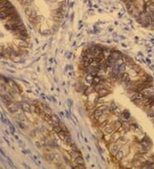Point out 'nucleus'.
I'll list each match as a JSON object with an SVG mask.
<instances>
[{"instance_id":"22","label":"nucleus","mask_w":154,"mask_h":169,"mask_svg":"<svg viewBox=\"0 0 154 169\" xmlns=\"http://www.w3.org/2000/svg\"><path fill=\"white\" fill-rule=\"evenodd\" d=\"M23 109L25 110L26 112H28V113H30L31 112V107L29 106L28 104H23Z\"/></svg>"},{"instance_id":"6","label":"nucleus","mask_w":154,"mask_h":169,"mask_svg":"<svg viewBox=\"0 0 154 169\" xmlns=\"http://www.w3.org/2000/svg\"><path fill=\"white\" fill-rule=\"evenodd\" d=\"M104 133H105V134H112L113 132H116V130L114 129L112 125H107V126H105V127H104Z\"/></svg>"},{"instance_id":"21","label":"nucleus","mask_w":154,"mask_h":169,"mask_svg":"<svg viewBox=\"0 0 154 169\" xmlns=\"http://www.w3.org/2000/svg\"><path fill=\"white\" fill-rule=\"evenodd\" d=\"M34 112H35V114H37L38 115H41L42 113H43V111H42L41 109L39 106H34Z\"/></svg>"},{"instance_id":"2","label":"nucleus","mask_w":154,"mask_h":169,"mask_svg":"<svg viewBox=\"0 0 154 169\" xmlns=\"http://www.w3.org/2000/svg\"><path fill=\"white\" fill-rule=\"evenodd\" d=\"M109 150L112 155H116V154L119 151V145L116 144V143H112V144L110 145Z\"/></svg>"},{"instance_id":"26","label":"nucleus","mask_w":154,"mask_h":169,"mask_svg":"<svg viewBox=\"0 0 154 169\" xmlns=\"http://www.w3.org/2000/svg\"><path fill=\"white\" fill-rule=\"evenodd\" d=\"M68 108H71L72 106H73V102H72V100L71 99H68Z\"/></svg>"},{"instance_id":"8","label":"nucleus","mask_w":154,"mask_h":169,"mask_svg":"<svg viewBox=\"0 0 154 169\" xmlns=\"http://www.w3.org/2000/svg\"><path fill=\"white\" fill-rule=\"evenodd\" d=\"M94 91V87L93 86H87V88L84 90V94L86 96H89L91 93H93Z\"/></svg>"},{"instance_id":"25","label":"nucleus","mask_w":154,"mask_h":169,"mask_svg":"<svg viewBox=\"0 0 154 169\" xmlns=\"http://www.w3.org/2000/svg\"><path fill=\"white\" fill-rule=\"evenodd\" d=\"M19 2L21 3V4H28V3H32L33 0H18Z\"/></svg>"},{"instance_id":"24","label":"nucleus","mask_w":154,"mask_h":169,"mask_svg":"<svg viewBox=\"0 0 154 169\" xmlns=\"http://www.w3.org/2000/svg\"><path fill=\"white\" fill-rule=\"evenodd\" d=\"M59 126H61V128H62V130H63V132H68V128L66 127V126H65L64 124H63L62 122H60L59 123Z\"/></svg>"},{"instance_id":"7","label":"nucleus","mask_w":154,"mask_h":169,"mask_svg":"<svg viewBox=\"0 0 154 169\" xmlns=\"http://www.w3.org/2000/svg\"><path fill=\"white\" fill-rule=\"evenodd\" d=\"M20 22H22L20 15H16L15 16H14V17L11 19V20H9L7 23L8 24H16V23H20Z\"/></svg>"},{"instance_id":"29","label":"nucleus","mask_w":154,"mask_h":169,"mask_svg":"<svg viewBox=\"0 0 154 169\" xmlns=\"http://www.w3.org/2000/svg\"><path fill=\"white\" fill-rule=\"evenodd\" d=\"M36 146L40 148V143H39V142H36Z\"/></svg>"},{"instance_id":"28","label":"nucleus","mask_w":154,"mask_h":169,"mask_svg":"<svg viewBox=\"0 0 154 169\" xmlns=\"http://www.w3.org/2000/svg\"><path fill=\"white\" fill-rule=\"evenodd\" d=\"M66 116L68 117V120H70V114H68V112H67V111H66Z\"/></svg>"},{"instance_id":"10","label":"nucleus","mask_w":154,"mask_h":169,"mask_svg":"<svg viewBox=\"0 0 154 169\" xmlns=\"http://www.w3.org/2000/svg\"><path fill=\"white\" fill-rule=\"evenodd\" d=\"M112 126H113V127H114L115 130H116V131H118V130L123 126V123H122V121H115L113 122Z\"/></svg>"},{"instance_id":"16","label":"nucleus","mask_w":154,"mask_h":169,"mask_svg":"<svg viewBox=\"0 0 154 169\" xmlns=\"http://www.w3.org/2000/svg\"><path fill=\"white\" fill-rule=\"evenodd\" d=\"M44 156H45V160H47V161H51L54 160L55 155L52 154V153H50V154H45V155H44Z\"/></svg>"},{"instance_id":"1","label":"nucleus","mask_w":154,"mask_h":169,"mask_svg":"<svg viewBox=\"0 0 154 169\" xmlns=\"http://www.w3.org/2000/svg\"><path fill=\"white\" fill-rule=\"evenodd\" d=\"M15 12H16V9H15V7H12V8L9 9H7V10H5V11L0 12V20L4 21V19L7 17V16H9V15H11V14H13V13H15Z\"/></svg>"},{"instance_id":"13","label":"nucleus","mask_w":154,"mask_h":169,"mask_svg":"<svg viewBox=\"0 0 154 169\" xmlns=\"http://www.w3.org/2000/svg\"><path fill=\"white\" fill-rule=\"evenodd\" d=\"M107 119H108V115L104 112V114L99 117L98 121H99V122L100 123V124H102V123H104V121H107Z\"/></svg>"},{"instance_id":"27","label":"nucleus","mask_w":154,"mask_h":169,"mask_svg":"<svg viewBox=\"0 0 154 169\" xmlns=\"http://www.w3.org/2000/svg\"><path fill=\"white\" fill-rule=\"evenodd\" d=\"M123 115L125 116V118H129V113H125V114H123Z\"/></svg>"},{"instance_id":"9","label":"nucleus","mask_w":154,"mask_h":169,"mask_svg":"<svg viewBox=\"0 0 154 169\" xmlns=\"http://www.w3.org/2000/svg\"><path fill=\"white\" fill-rule=\"evenodd\" d=\"M51 118H52V120H53V125H52V126H57V125H59V123L61 122L60 121V119H59V117L56 115V114H52V115H51Z\"/></svg>"},{"instance_id":"3","label":"nucleus","mask_w":154,"mask_h":169,"mask_svg":"<svg viewBox=\"0 0 154 169\" xmlns=\"http://www.w3.org/2000/svg\"><path fill=\"white\" fill-rule=\"evenodd\" d=\"M15 42L16 45H18L19 47H22V48H26V47H28V44L26 42V40H22L20 38H15Z\"/></svg>"},{"instance_id":"23","label":"nucleus","mask_w":154,"mask_h":169,"mask_svg":"<svg viewBox=\"0 0 154 169\" xmlns=\"http://www.w3.org/2000/svg\"><path fill=\"white\" fill-rule=\"evenodd\" d=\"M9 1L8 0H2L1 2H0V9H1L2 8H4V6L6 5V4H7Z\"/></svg>"},{"instance_id":"5","label":"nucleus","mask_w":154,"mask_h":169,"mask_svg":"<svg viewBox=\"0 0 154 169\" xmlns=\"http://www.w3.org/2000/svg\"><path fill=\"white\" fill-rule=\"evenodd\" d=\"M97 93L99 94V97H106L107 95H109V94L110 93V91L108 90V89H106V88H102V89H100Z\"/></svg>"},{"instance_id":"17","label":"nucleus","mask_w":154,"mask_h":169,"mask_svg":"<svg viewBox=\"0 0 154 169\" xmlns=\"http://www.w3.org/2000/svg\"><path fill=\"white\" fill-rule=\"evenodd\" d=\"M70 154H71V158L73 159V160H75V158H77L78 156H80V155H81L80 151H77V150L71 151Z\"/></svg>"},{"instance_id":"20","label":"nucleus","mask_w":154,"mask_h":169,"mask_svg":"<svg viewBox=\"0 0 154 169\" xmlns=\"http://www.w3.org/2000/svg\"><path fill=\"white\" fill-rule=\"evenodd\" d=\"M101 82V78H100V76H99L97 74V75H95V76H93V86L94 85H97V84H99Z\"/></svg>"},{"instance_id":"15","label":"nucleus","mask_w":154,"mask_h":169,"mask_svg":"<svg viewBox=\"0 0 154 169\" xmlns=\"http://www.w3.org/2000/svg\"><path fill=\"white\" fill-rule=\"evenodd\" d=\"M110 55L112 56L113 57H115L116 59L117 60L118 58H120V57H122V56H123V54L120 52V51H112V52H110Z\"/></svg>"},{"instance_id":"4","label":"nucleus","mask_w":154,"mask_h":169,"mask_svg":"<svg viewBox=\"0 0 154 169\" xmlns=\"http://www.w3.org/2000/svg\"><path fill=\"white\" fill-rule=\"evenodd\" d=\"M121 133L118 132H113L112 134H111V138H110V141L112 142V143H115V142H116V141H118L120 138H121Z\"/></svg>"},{"instance_id":"12","label":"nucleus","mask_w":154,"mask_h":169,"mask_svg":"<svg viewBox=\"0 0 154 169\" xmlns=\"http://www.w3.org/2000/svg\"><path fill=\"white\" fill-rule=\"evenodd\" d=\"M86 83L87 85H89V86L93 85V76L91 75V74H87L86 77Z\"/></svg>"},{"instance_id":"19","label":"nucleus","mask_w":154,"mask_h":169,"mask_svg":"<svg viewBox=\"0 0 154 169\" xmlns=\"http://www.w3.org/2000/svg\"><path fill=\"white\" fill-rule=\"evenodd\" d=\"M52 130H53V132L57 133H57L61 132H63V130H62L61 126H60L59 125H57V126H53V127H52Z\"/></svg>"},{"instance_id":"11","label":"nucleus","mask_w":154,"mask_h":169,"mask_svg":"<svg viewBox=\"0 0 154 169\" xmlns=\"http://www.w3.org/2000/svg\"><path fill=\"white\" fill-rule=\"evenodd\" d=\"M104 114V111H102V110H100L99 109H97L96 110L94 111V113H93V116H94V118H95V120H99V117L102 115Z\"/></svg>"},{"instance_id":"14","label":"nucleus","mask_w":154,"mask_h":169,"mask_svg":"<svg viewBox=\"0 0 154 169\" xmlns=\"http://www.w3.org/2000/svg\"><path fill=\"white\" fill-rule=\"evenodd\" d=\"M75 163L76 164V165H85L84 159L80 155V156H78L77 158H75Z\"/></svg>"},{"instance_id":"18","label":"nucleus","mask_w":154,"mask_h":169,"mask_svg":"<svg viewBox=\"0 0 154 169\" xmlns=\"http://www.w3.org/2000/svg\"><path fill=\"white\" fill-rule=\"evenodd\" d=\"M123 156H124V153H123V150H119V151L116 154V158L118 161H122L123 158Z\"/></svg>"}]
</instances>
